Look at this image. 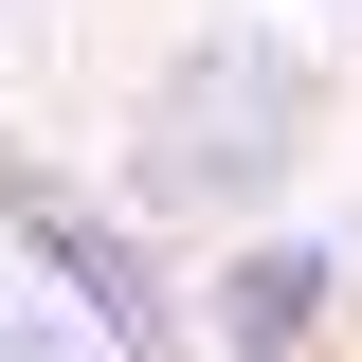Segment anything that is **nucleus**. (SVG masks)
<instances>
[{"mask_svg":"<svg viewBox=\"0 0 362 362\" xmlns=\"http://www.w3.org/2000/svg\"><path fill=\"white\" fill-rule=\"evenodd\" d=\"M199 326H218L235 362H308V326H326V254H308V235L218 254V272H199Z\"/></svg>","mask_w":362,"mask_h":362,"instance_id":"7ed1b4c3","label":"nucleus"},{"mask_svg":"<svg viewBox=\"0 0 362 362\" xmlns=\"http://www.w3.org/2000/svg\"><path fill=\"white\" fill-rule=\"evenodd\" d=\"M18 235H37V272H54V290L90 308V344H109V362H163L181 290H163V272H145V254H127L109 218H90V199H54V181H18Z\"/></svg>","mask_w":362,"mask_h":362,"instance_id":"f03ea898","label":"nucleus"},{"mask_svg":"<svg viewBox=\"0 0 362 362\" xmlns=\"http://www.w3.org/2000/svg\"><path fill=\"white\" fill-rule=\"evenodd\" d=\"M0 362H109V344H73L54 308H18V290H0Z\"/></svg>","mask_w":362,"mask_h":362,"instance_id":"20e7f679","label":"nucleus"},{"mask_svg":"<svg viewBox=\"0 0 362 362\" xmlns=\"http://www.w3.org/2000/svg\"><path fill=\"white\" fill-rule=\"evenodd\" d=\"M308 127H326V73L290 37H199L163 90H145V127H127V199L145 218H235V199H272V181L308 163Z\"/></svg>","mask_w":362,"mask_h":362,"instance_id":"f257e3e1","label":"nucleus"}]
</instances>
